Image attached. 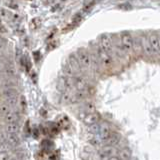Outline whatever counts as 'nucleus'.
Instances as JSON below:
<instances>
[{"instance_id": "423d86ee", "label": "nucleus", "mask_w": 160, "mask_h": 160, "mask_svg": "<svg viewBox=\"0 0 160 160\" xmlns=\"http://www.w3.org/2000/svg\"><path fill=\"white\" fill-rule=\"evenodd\" d=\"M150 45H151L153 55L160 54V35L156 31H152L148 33Z\"/></svg>"}, {"instance_id": "f257e3e1", "label": "nucleus", "mask_w": 160, "mask_h": 160, "mask_svg": "<svg viewBox=\"0 0 160 160\" xmlns=\"http://www.w3.org/2000/svg\"><path fill=\"white\" fill-rule=\"evenodd\" d=\"M79 118L80 120L87 126H93L95 124L100 123V120H101V117L97 112H86L83 111L79 114Z\"/></svg>"}, {"instance_id": "b1692460", "label": "nucleus", "mask_w": 160, "mask_h": 160, "mask_svg": "<svg viewBox=\"0 0 160 160\" xmlns=\"http://www.w3.org/2000/svg\"><path fill=\"white\" fill-rule=\"evenodd\" d=\"M9 160H18V159H17V158H15V157H10Z\"/></svg>"}, {"instance_id": "a211bd4d", "label": "nucleus", "mask_w": 160, "mask_h": 160, "mask_svg": "<svg viewBox=\"0 0 160 160\" xmlns=\"http://www.w3.org/2000/svg\"><path fill=\"white\" fill-rule=\"evenodd\" d=\"M118 156L121 160H131V152H130V150L124 148L120 150Z\"/></svg>"}, {"instance_id": "4468645a", "label": "nucleus", "mask_w": 160, "mask_h": 160, "mask_svg": "<svg viewBox=\"0 0 160 160\" xmlns=\"http://www.w3.org/2000/svg\"><path fill=\"white\" fill-rule=\"evenodd\" d=\"M3 72L6 78H12L16 75V68H15L13 63L7 62L3 67Z\"/></svg>"}, {"instance_id": "aec40b11", "label": "nucleus", "mask_w": 160, "mask_h": 160, "mask_svg": "<svg viewBox=\"0 0 160 160\" xmlns=\"http://www.w3.org/2000/svg\"><path fill=\"white\" fill-rule=\"evenodd\" d=\"M11 109H12V108L10 107L6 102H4V101L2 102V104H1V112H2V114H3V116H4V115L6 114V113H8Z\"/></svg>"}, {"instance_id": "9d476101", "label": "nucleus", "mask_w": 160, "mask_h": 160, "mask_svg": "<svg viewBox=\"0 0 160 160\" xmlns=\"http://www.w3.org/2000/svg\"><path fill=\"white\" fill-rule=\"evenodd\" d=\"M74 79V84H75V89L76 90H87L88 88V82L87 80L81 75H76Z\"/></svg>"}, {"instance_id": "7ed1b4c3", "label": "nucleus", "mask_w": 160, "mask_h": 160, "mask_svg": "<svg viewBox=\"0 0 160 160\" xmlns=\"http://www.w3.org/2000/svg\"><path fill=\"white\" fill-rule=\"evenodd\" d=\"M77 58L79 60L80 64H81L82 68L88 69L93 66V60H92V55L85 49H79L77 53Z\"/></svg>"}, {"instance_id": "f8f14e48", "label": "nucleus", "mask_w": 160, "mask_h": 160, "mask_svg": "<svg viewBox=\"0 0 160 160\" xmlns=\"http://www.w3.org/2000/svg\"><path fill=\"white\" fill-rule=\"evenodd\" d=\"M4 119L6 123H18L19 121V114L17 111H15L14 108H12L8 113L4 115Z\"/></svg>"}, {"instance_id": "f03ea898", "label": "nucleus", "mask_w": 160, "mask_h": 160, "mask_svg": "<svg viewBox=\"0 0 160 160\" xmlns=\"http://www.w3.org/2000/svg\"><path fill=\"white\" fill-rule=\"evenodd\" d=\"M120 43L121 49L125 52H130L134 48V39L128 31H123L120 34Z\"/></svg>"}, {"instance_id": "ddd939ff", "label": "nucleus", "mask_w": 160, "mask_h": 160, "mask_svg": "<svg viewBox=\"0 0 160 160\" xmlns=\"http://www.w3.org/2000/svg\"><path fill=\"white\" fill-rule=\"evenodd\" d=\"M6 141L11 145V147L14 148V147H17L20 145V142H21V140H20V137L18 133H15V134H12V133H6Z\"/></svg>"}, {"instance_id": "f3484780", "label": "nucleus", "mask_w": 160, "mask_h": 160, "mask_svg": "<svg viewBox=\"0 0 160 160\" xmlns=\"http://www.w3.org/2000/svg\"><path fill=\"white\" fill-rule=\"evenodd\" d=\"M74 96L76 101H82V100L86 99L88 96V91L87 90H76L74 93Z\"/></svg>"}, {"instance_id": "4be33fe9", "label": "nucleus", "mask_w": 160, "mask_h": 160, "mask_svg": "<svg viewBox=\"0 0 160 160\" xmlns=\"http://www.w3.org/2000/svg\"><path fill=\"white\" fill-rule=\"evenodd\" d=\"M0 13H1V17H2V18H5V17H6L7 12H6V10H5L4 7H1V9H0Z\"/></svg>"}, {"instance_id": "6e6552de", "label": "nucleus", "mask_w": 160, "mask_h": 160, "mask_svg": "<svg viewBox=\"0 0 160 160\" xmlns=\"http://www.w3.org/2000/svg\"><path fill=\"white\" fill-rule=\"evenodd\" d=\"M100 47L106 52L111 54L113 50V42H112V37L111 35L108 33H104L100 36Z\"/></svg>"}, {"instance_id": "6ab92c4d", "label": "nucleus", "mask_w": 160, "mask_h": 160, "mask_svg": "<svg viewBox=\"0 0 160 160\" xmlns=\"http://www.w3.org/2000/svg\"><path fill=\"white\" fill-rule=\"evenodd\" d=\"M11 149H12L11 145H10L7 141L1 142V152L2 153H10Z\"/></svg>"}, {"instance_id": "20e7f679", "label": "nucleus", "mask_w": 160, "mask_h": 160, "mask_svg": "<svg viewBox=\"0 0 160 160\" xmlns=\"http://www.w3.org/2000/svg\"><path fill=\"white\" fill-rule=\"evenodd\" d=\"M3 100L10 107L14 108L19 103L18 94L14 89H3Z\"/></svg>"}, {"instance_id": "0eeeda50", "label": "nucleus", "mask_w": 160, "mask_h": 160, "mask_svg": "<svg viewBox=\"0 0 160 160\" xmlns=\"http://www.w3.org/2000/svg\"><path fill=\"white\" fill-rule=\"evenodd\" d=\"M98 151L101 158L105 159L111 156H118L120 150H118L115 146H112V145H104V146H102V148L98 150Z\"/></svg>"}, {"instance_id": "2eb2a0df", "label": "nucleus", "mask_w": 160, "mask_h": 160, "mask_svg": "<svg viewBox=\"0 0 160 160\" xmlns=\"http://www.w3.org/2000/svg\"><path fill=\"white\" fill-rule=\"evenodd\" d=\"M68 61L70 62V64L72 65L73 68L76 70V72L78 73L79 70H82V66H81V64H80L79 62V60L77 58V55L76 53H73V54H70L69 55V57H68Z\"/></svg>"}, {"instance_id": "39448f33", "label": "nucleus", "mask_w": 160, "mask_h": 160, "mask_svg": "<svg viewBox=\"0 0 160 160\" xmlns=\"http://www.w3.org/2000/svg\"><path fill=\"white\" fill-rule=\"evenodd\" d=\"M96 55H97V58L99 60V63H101L103 66H105V67L111 66V64L113 62L111 54L106 52L105 50H103L101 47L99 46L96 50Z\"/></svg>"}, {"instance_id": "dca6fc26", "label": "nucleus", "mask_w": 160, "mask_h": 160, "mask_svg": "<svg viewBox=\"0 0 160 160\" xmlns=\"http://www.w3.org/2000/svg\"><path fill=\"white\" fill-rule=\"evenodd\" d=\"M4 131L6 133H18L19 131V124L18 123H6L5 124Z\"/></svg>"}, {"instance_id": "9b49d317", "label": "nucleus", "mask_w": 160, "mask_h": 160, "mask_svg": "<svg viewBox=\"0 0 160 160\" xmlns=\"http://www.w3.org/2000/svg\"><path fill=\"white\" fill-rule=\"evenodd\" d=\"M62 68H63V73L65 76H68V77H75L77 74L76 70H75L73 68V66L71 64H70V62L67 60H65V61L63 62V65H62Z\"/></svg>"}, {"instance_id": "412c9836", "label": "nucleus", "mask_w": 160, "mask_h": 160, "mask_svg": "<svg viewBox=\"0 0 160 160\" xmlns=\"http://www.w3.org/2000/svg\"><path fill=\"white\" fill-rule=\"evenodd\" d=\"M10 155L9 153H0V160H9L10 159Z\"/></svg>"}, {"instance_id": "1a4fd4ad", "label": "nucleus", "mask_w": 160, "mask_h": 160, "mask_svg": "<svg viewBox=\"0 0 160 160\" xmlns=\"http://www.w3.org/2000/svg\"><path fill=\"white\" fill-rule=\"evenodd\" d=\"M140 42H141V50L144 52V54H146L147 56H152L153 53H152L151 45H150L148 33H144L141 35V37H140Z\"/></svg>"}, {"instance_id": "5701e85b", "label": "nucleus", "mask_w": 160, "mask_h": 160, "mask_svg": "<svg viewBox=\"0 0 160 160\" xmlns=\"http://www.w3.org/2000/svg\"><path fill=\"white\" fill-rule=\"evenodd\" d=\"M103 160H121L119 156H111V157H108V158H105Z\"/></svg>"}]
</instances>
